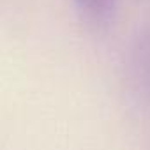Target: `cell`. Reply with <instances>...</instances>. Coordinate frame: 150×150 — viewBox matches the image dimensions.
I'll return each instance as SVG.
<instances>
[{
	"mask_svg": "<svg viewBox=\"0 0 150 150\" xmlns=\"http://www.w3.org/2000/svg\"><path fill=\"white\" fill-rule=\"evenodd\" d=\"M74 2L88 18L96 21L110 18L115 9V0H74Z\"/></svg>",
	"mask_w": 150,
	"mask_h": 150,
	"instance_id": "6da1fadb",
	"label": "cell"
}]
</instances>
